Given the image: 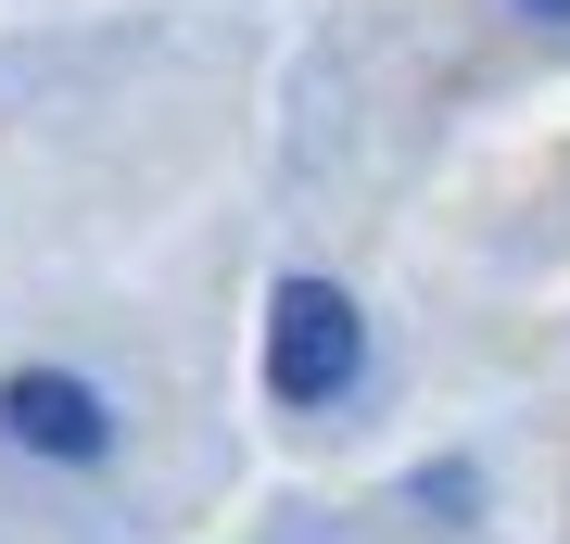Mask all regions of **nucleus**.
Here are the masks:
<instances>
[{
    "instance_id": "f03ea898",
    "label": "nucleus",
    "mask_w": 570,
    "mask_h": 544,
    "mask_svg": "<svg viewBox=\"0 0 570 544\" xmlns=\"http://www.w3.org/2000/svg\"><path fill=\"white\" fill-rule=\"evenodd\" d=\"M0 431H13L26 456H63V468L115 456V405L89 380H63V367H13V380H0Z\"/></svg>"
},
{
    "instance_id": "7ed1b4c3",
    "label": "nucleus",
    "mask_w": 570,
    "mask_h": 544,
    "mask_svg": "<svg viewBox=\"0 0 570 544\" xmlns=\"http://www.w3.org/2000/svg\"><path fill=\"white\" fill-rule=\"evenodd\" d=\"M520 13H546V26H570V0H520Z\"/></svg>"
},
{
    "instance_id": "f257e3e1",
    "label": "nucleus",
    "mask_w": 570,
    "mask_h": 544,
    "mask_svg": "<svg viewBox=\"0 0 570 544\" xmlns=\"http://www.w3.org/2000/svg\"><path fill=\"white\" fill-rule=\"evenodd\" d=\"M355 367H367L355 291L279 279V304H266V393H279V405H330V393H355Z\"/></svg>"
}]
</instances>
